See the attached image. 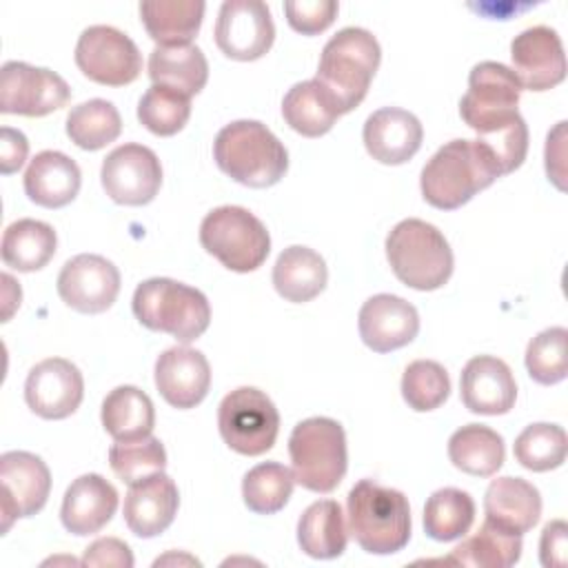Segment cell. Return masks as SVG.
Wrapping results in <instances>:
<instances>
[{
  "label": "cell",
  "mask_w": 568,
  "mask_h": 568,
  "mask_svg": "<svg viewBox=\"0 0 568 568\" xmlns=\"http://www.w3.org/2000/svg\"><path fill=\"white\" fill-rule=\"evenodd\" d=\"M519 93L513 69L484 60L470 69L468 91L459 100L462 120L490 146L504 175L519 169L528 153V126L517 111Z\"/></svg>",
  "instance_id": "6da1fadb"
},
{
  "label": "cell",
  "mask_w": 568,
  "mask_h": 568,
  "mask_svg": "<svg viewBox=\"0 0 568 568\" xmlns=\"http://www.w3.org/2000/svg\"><path fill=\"white\" fill-rule=\"evenodd\" d=\"M499 175L501 166L488 144L457 138L439 146L424 164L419 189L430 206L453 211L490 186Z\"/></svg>",
  "instance_id": "7a4b0ae2"
},
{
  "label": "cell",
  "mask_w": 568,
  "mask_h": 568,
  "mask_svg": "<svg viewBox=\"0 0 568 568\" xmlns=\"http://www.w3.org/2000/svg\"><path fill=\"white\" fill-rule=\"evenodd\" d=\"M217 166L251 189L277 184L288 169V153L275 133L257 120H235L220 129L213 142Z\"/></svg>",
  "instance_id": "3957f363"
},
{
  "label": "cell",
  "mask_w": 568,
  "mask_h": 568,
  "mask_svg": "<svg viewBox=\"0 0 568 568\" xmlns=\"http://www.w3.org/2000/svg\"><path fill=\"white\" fill-rule=\"evenodd\" d=\"M346 513L348 532L371 555H393L410 539V506L397 488L362 479L348 490Z\"/></svg>",
  "instance_id": "277c9868"
},
{
  "label": "cell",
  "mask_w": 568,
  "mask_h": 568,
  "mask_svg": "<svg viewBox=\"0 0 568 568\" xmlns=\"http://www.w3.org/2000/svg\"><path fill=\"white\" fill-rule=\"evenodd\" d=\"M379 60L382 49L371 31L344 27L324 44L315 80L333 98L339 113H348L366 98Z\"/></svg>",
  "instance_id": "5b68a950"
},
{
  "label": "cell",
  "mask_w": 568,
  "mask_h": 568,
  "mask_svg": "<svg viewBox=\"0 0 568 568\" xmlns=\"http://www.w3.org/2000/svg\"><path fill=\"white\" fill-rule=\"evenodd\" d=\"M386 257L395 277L415 291H435L453 275V251L444 233L417 217L397 222L386 237Z\"/></svg>",
  "instance_id": "8992f818"
},
{
  "label": "cell",
  "mask_w": 568,
  "mask_h": 568,
  "mask_svg": "<svg viewBox=\"0 0 568 568\" xmlns=\"http://www.w3.org/2000/svg\"><path fill=\"white\" fill-rule=\"evenodd\" d=\"M131 306L142 326L169 333L182 344L197 339L211 322L206 295L171 277H151L138 284Z\"/></svg>",
  "instance_id": "52a82bcc"
},
{
  "label": "cell",
  "mask_w": 568,
  "mask_h": 568,
  "mask_svg": "<svg viewBox=\"0 0 568 568\" xmlns=\"http://www.w3.org/2000/svg\"><path fill=\"white\" fill-rule=\"evenodd\" d=\"M295 481L313 493H333L346 475V433L331 417H308L288 437Z\"/></svg>",
  "instance_id": "ba28073f"
},
{
  "label": "cell",
  "mask_w": 568,
  "mask_h": 568,
  "mask_svg": "<svg viewBox=\"0 0 568 568\" xmlns=\"http://www.w3.org/2000/svg\"><path fill=\"white\" fill-rule=\"evenodd\" d=\"M200 244L229 271L248 273L260 268L268 257L271 235L248 209L224 204L204 215Z\"/></svg>",
  "instance_id": "9c48e42d"
},
{
  "label": "cell",
  "mask_w": 568,
  "mask_h": 568,
  "mask_svg": "<svg viewBox=\"0 0 568 568\" xmlns=\"http://www.w3.org/2000/svg\"><path fill=\"white\" fill-rule=\"evenodd\" d=\"M217 428L231 450L257 457L273 448L280 430V413L266 393L253 386H240L220 402Z\"/></svg>",
  "instance_id": "30bf717a"
},
{
  "label": "cell",
  "mask_w": 568,
  "mask_h": 568,
  "mask_svg": "<svg viewBox=\"0 0 568 568\" xmlns=\"http://www.w3.org/2000/svg\"><path fill=\"white\" fill-rule=\"evenodd\" d=\"M75 64L98 84L124 87L140 75L142 55L124 31L109 24H93L78 38Z\"/></svg>",
  "instance_id": "8fae6325"
},
{
  "label": "cell",
  "mask_w": 568,
  "mask_h": 568,
  "mask_svg": "<svg viewBox=\"0 0 568 568\" xmlns=\"http://www.w3.org/2000/svg\"><path fill=\"white\" fill-rule=\"evenodd\" d=\"M71 89L62 75L51 69L27 62H4L0 69V111L27 118H40L62 109Z\"/></svg>",
  "instance_id": "7c38bea8"
},
{
  "label": "cell",
  "mask_w": 568,
  "mask_h": 568,
  "mask_svg": "<svg viewBox=\"0 0 568 568\" xmlns=\"http://www.w3.org/2000/svg\"><path fill=\"white\" fill-rule=\"evenodd\" d=\"M102 189L106 195L126 206L149 204L162 186V164L144 144H122L113 149L100 169Z\"/></svg>",
  "instance_id": "4fadbf2b"
},
{
  "label": "cell",
  "mask_w": 568,
  "mask_h": 568,
  "mask_svg": "<svg viewBox=\"0 0 568 568\" xmlns=\"http://www.w3.org/2000/svg\"><path fill=\"white\" fill-rule=\"evenodd\" d=\"M275 40L271 9L262 0H226L215 20V44L233 60H257Z\"/></svg>",
  "instance_id": "5bb4252c"
},
{
  "label": "cell",
  "mask_w": 568,
  "mask_h": 568,
  "mask_svg": "<svg viewBox=\"0 0 568 568\" xmlns=\"http://www.w3.org/2000/svg\"><path fill=\"white\" fill-rule=\"evenodd\" d=\"M0 484L2 532H7L13 519L31 517L44 508L51 490V473L38 455L7 450L0 455Z\"/></svg>",
  "instance_id": "9a60e30c"
},
{
  "label": "cell",
  "mask_w": 568,
  "mask_h": 568,
  "mask_svg": "<svg viewBox=\"0 0 568 568\" xmlns=\"http://www.w3.org/2000/svg\"><path fill=\"white\" fill-rule=\"evenodd\" d=\"M120 293V271L95 253H80L64 262L58 275L60 300L78 313H102Z\"/></svg>",
  "instance_id": "2e32d148"
},
{
  "label": "cell",
  "mask_w": 568,
  "mask_h": 568,
  "mask_svg": "<svg viewBox=\"0 0 568 568\" xmlns=\"http://www.w3.org/2000/svg\"><path fill=\"white\" fill-rule=\"evenodd\" d=\"M84 397L80 368L64 357L38 362L24 382L27 406L42 419H64L78 410Z\"/></svg>",
  "instance_id": "e0dca14e"
},
{
  "label": "cell",
  "mask_w": 568,
  "mask_h": 568,
  "mask_svg": "<svg viewBox=\"0 0 568 568\" xmlns=\"http://www.w3.org/2000/svg\"><path fill=\"white\" fill-rule=\"evenodd\" d=\"M513 73L521 89L548 91L566 78V53L555 29L537 24L524 29L510 42Z\"/></svg>",
  "instance_id": "ac0fdd59"
},
{
  "label": "cell",
  "mask_w": 568,
  "mask_h": 568,
  "mask_svg": "<svg viewBox=\"0 0 568 568\" xmlns=\"http://www.w3.org/2000/svg\"><path fill=\"white\" fill-rule=\"evenodd\" d=\"M362 342L375 353H390L410 344L419 333L417 308L404 297L377 293L368 297L357 315Z\"/></svg>",
  "instance_id": "d6986e66"
},
{
  "label": "cell",
  "mask_w": 568,
  "mask_h": 568,
  "mask_svg": "<svg viewBox=\"0 0 568 568\" xmlns=\"http://www.w3.org/2000/svg\"><path fill=\"white\" fill-rule=\"evenodd\" d=\"M155 386L173 408H193L211 388L209 359L191 346L166 348L155 359Z\"/></svg>",
  "instance_id": "ffe728a7"
},
{
  "label": "cell",
  "mask_w": 568,
  "mask_h": 568,
  "mask_svg": "<svg viewBox=\"0 0 568 568\" xmlns=\"http://www.w3.org/2000/svg\"><path fill=\"white\" fill-rule=\"evenodd\" d=\"M459 390L464 406L479 415H504L517 399L513 371L495 355L470 357L462 371Z\"/></svg>",
  "instance_id": "44dd1931"
},
{
  "label": "cell",
  "mask_w": 568,
  "mask_h": 568,
  "mask_svg": "<svg viewBox=\"0 0 568 568\" xmlns=\"http://www.w3.org/2000/svg\"><path fill=\"white\" fill-rule=\"evenodd\" d=\"M178 506V486L169 475H164V470H160L129 486L122 513L133 535L151 539L173 524Z\"/></svg>",
  "instance_id": "7402d4cb"
},
{
  "label": "cell",
  "mask_w": 568,
  "mask_h": 568,
  "mask_svg": "<svg viewBox=\"0 0 568 568\" xmlns=\"http://www.w3.org/2000/svg\"><path fill=\"white\" fill-rule=\"evenodd\" d=\"M362 138L373 160L382 164H404L419 151L424 129L410 111L384 106L366 118Z\"/></svg>",
  "instance_id": "603a6c76"
},
{
  "label": "cell",
  "mask_w": 568,
  "mask_h": 568,
  "mask_svg": "<svg viewBox=\"0 0 568 568\" xmlns=\"http://www.w3.org/2000/svg\"><path fill=\"white\" fill-rule=\"evenodd\" d=\"M118 508V490L98 473L80 475L71 481L64 493L60 519L62 526L78 535L100 532L113 517Z\"/></svg>",
  "instance_id": "cb8c5ba5"
},
{
  "label": "cell",
  "mask_w": 568,
  "mask_h": 568,
  "mask_svg": "<svg viewBox=\"0 0 568 568\" xmlns=\"http://www.w3.org/2000/svg\"><path fill=\"white\" fill-rule=\"evenodd\" d=\"M484 513L486 521L501 530L524 535L539 521L541 495L521 477H497L486 488Z\"/></svg>",
  "instance_id": "d4e9b609"
},
{
  "label": "cell",
  "mask_w": 568,
  "mask_h": 568,
  "mask_svg": "<svg viewBox=\"0 0 568 568\" xmlns=\"http://www.w3.org/2000/svg\"><path fill=\"white\" fill-rule=\"evenodd\" d=\"M80 184V166L62 151H40L24 171V193L44 209H60L73 202Z\"/></svg>",
  "instance_id": "484cf974"
},
{
  "label": "cell",
  "mask_w": 568,
  "mask_h": 568,
  "mask_svg": "<svg viewBox=\"0 0 568 568\" xmlns=\"http://www.w3.org/2000/svg\"><path fill=\"white\" fill-rule=\"evenodd\" d=\"M328 280L324 257L308 246L284 248L273 266V286L286 302H311L317 297Z\"/></svg>",
  "instance_id": "4316f807"
},
{
  "label": "cell",
  "mask_w": 568,
  "mask_h": 568,
  "mask_svg": "<svg viewBox=\"0 0 568 568\" xmlns=\"http://www.w3.org/2000/svg\"><path fill=\"white\" fill-rule=\"evenodd\" d=\"M202 0H142L140 18L160 47L191 44L204 18Z\"/></svg>",
  "instance_id": "83f0119b"
},
{
  "label": "cell",
  "mask_w": 568,
  "mask_h": 568,
  "mask_svg": "<svg viewBox=\"0 0 568 568\" xmlns=\"http://www.w3.org/2000/svg\"><path fill=\"white\" fill-rule=\"evenodd\" d=\"M149 78L153 84L175 89L184 95H195L209 80V62L200 47H155L149 55Z\"/></svg>",
  "instance_id": "f1b7e54d"
},
{
  "label": "cell",
  "mask_w": 568,
  "mask_h": 568,
  "mask_svg": "<svg viewBox=\"0 0 568 568\" xmlns=\"http://www.w3.org/2000/svg\"><path fill=\"white\" fill-rule=\"evenodd\" d=\"M282 115L300 135L320 138L333 129L342 113L317 80H304L286 91L282 100Z\"/></svg>",
  "instance_id": "f546056e"
},
{
  "label": "cell",
  "mask_w": 568,
  "mask_h": 568,
  "mask_svg": "<svg viewBox=\"0 0 568 568\" xmlns=\"http://www.w3.org/2000/svg\"><path fill=\"white\" fill-rule=\"evenodd\" d=\"M58 237L51 224L22 217L11 222L2 233V262L20 273L40 271L55 255Z\"/></svg>",
  "instance_id": "4dcf8cb0"
},
{
  "label": "cell",
  "mask_w": 568,
  "mask_h": 568,
  "mask_svg": "<svg viewBox=\"0 0 568 568\" xmlns=\"http://www.w3.org/2000/svg\"><path fill=\"white\" fill-rule=\"evenodd\" d=\"M448 457L455 468L475 477L495 475L506 457L504 439L484 424H466L448 439Z\"/></svg>",
  "instance_id": "1f68e13d"
},
{
  "label": "cell",
  "mask_w": 568,
  "mask_h": 568,
  "mask_svg": "<svg viewBox=\"0 0 568 568\" xmlns=\"http://www.w3.org/2000/svg\"><path fill=\"white\" fill-rule=\"evenodd\" d=\"M342 506L335 499L313 501L297 521V544L313 559H335L346 550Z\"/></svg>",
  "instance_id": "d6a6232c"
},
{
  "label": "cell",
  "mask_w": 568,
  "mask_h": 568,
  "mask_svg": "<svg viewBox=\"0 0 568 568\" xmlns=\"http://www.w3.org/2000/svg\"><path fill=\"white\" fill-rule=\"evenodd\" d=\"M102 426L115 439H138L151 435L155 408L151 397L138 386H118L102 402Z\"/></svg>",
  "instance_id": "836d02e7"
},
{
  "label": "cell",
  "mask_w": 568,
  "mask_h": 568,
  "mask_svg": "<svg viewBox=\"0 0 568 568\" xmlns=\"http://www.w3.org/2000/svg\"><path fill=\"white\" fill-rule=\"evenodd\" d=\"M521 557V535L501 530L499 526L484 521L479 530L462 541L448 564L457 566H479V568H508Z\"/></svg>",
  "instance_id": "e575fe53"
},
{
  "label": "cell",
  "mask_w": 568,
  "mask_h": 568,
  "mask_svg": "<svg viewBox=\"0 0 568 568\" xmlns=\"http://www.w3.org/2000/svg\"><path fill=\"white\" fill-rule=\"evenodd\" d=\"M475 521V501L466 490L439 488L424 506V530L435 541L464 537Z\"/></svg>",
  "instance_id": "d590c367"
},
{
  "label": "cell",
  "mask_w": 568,
  "mask_h": 568,
  "mask_svg": "<svg viewBox=\"0 0 568 568\" xmlns=\"http://www.w3.org/2000/svg\"><path fill=\"white\" fill-rule=\"evenodd\" d=\"M122 131L118 109L102 98L87 100L73 106L67 115V135L84 151H98L111 144Z\"/></svg>",
  "instance_id": "8d00e7d4"
},
{
  "label": "cell",
  "mask_w": 568,
  "mask_h": 568,
  "mask_svg": "<svg viewBox=\"0 0 568 568\" xmlns=\"http://www.w3.org/2000/svg\"><path fill=\"white\" fill-rule=\"evenodd\" d=\"M293 470L280 462H264L253 466L242 479V497L248 510L257 515H273L286 506L293 493Z\"/></svg>",
  "instance_id": "74e56055"
},
{
  "label": "cell",
  "mask_w": 568,
  "mask_h": 568,
  "mask_svg": "<svg viewBox=\"0 0 568 568\" xmlns=\"http://www.w3.org/2000/svg\"><path fill=\"white\" fill-rule=\"evenodd\" d=\"M515 459L535 473H546L559 468L566 462L568 437L566 430L557 424H530L526 426L513 446Z\"/></svg>",
  "instance_id": "f35d334b"
},
{
  "label": "cell",
  "mask_w": 568,
  "mask_h": 568,
  "mask_svg": "<svg viewBox=\"0 0 568 568\" xmlns=\"http://www.w3.org/2000/svg\"><path fill=\"white\" fill-rule=\"evenodd\" d=\"M191 118V98L162 87L151 84L138 102V120L155 135H175Z\"/></svg>",
  "instance_id": "ab89813d"
},
{
  "label": "cell",
  "mask_w": 568,
  "mask_h": 568,
  "mask_svg": "<svg viewBox=\"0 0 568 568\" xmlns=\"http://www.w3.org/2000/svg\"><path fill=\"white\" fill-rule=\"evenodd\" d=\"M450 393V377L439 362L415 359L402 375V397L417 410L428 413L439 408Z\"/></svg>",
  "instance_id": "60d3db41"
},
{
  "label": "cell",
  "mask_w": 568,
  "mask_h": 568,
  "mask_svg": "<svg viewBox=\"0 0 568 568\" xmlns=\"http://www.w3.org/2000/svg\"><path fill=\"white\" fill-rule=\"evenodd\" d=\"M109 464L124 484H135L153 473L164 470L166 450L153 435L115 442L109 448Z\"/></svg>",
  "instance_id": "b9f144b4"
},
{
  "label": "cell",
  "mask_w": 568,
  "mask_h": 568,
  "mask_svg": "<svg viewBox=\"0 0 568 568\" xmlns=\"http://www.w3.org/2000/svg\"><path fill=\"white\" fill-rule=\"evenodd\" d=\"M528 375L544 386L557 384L568 375V331L550 326L537 333L526 348Z\"/></svg>",
  "instance_id": "7bdbcfd3"
},
{
  "label": "cell",
  "mask_w": 568,
  "mask_h": 568,
  "mask_svg": "<svg viewBox=\"0 0 568 568\" xmlns=\"http://www.w3.org/2000/svg\"><path fill=\"white\" fill-rule=\"evenodd\" d=\"M335 0H286L284 13L288 24L304 36H315L328 29L337 16Z\"/></svg>",
  "instance_id": "ee69618b"
},
{
  "label": "cell",
  "mask_w": 568,
  "mask_h": 568,
  "mask_svg": "<svg viewBox=\"0 0 568 568\" xmlns=\"http://www.w3.org/2000/svg\"><path fill=\"white\" fill-rule=\"evenodd\" d=\"M82 566H115V568H131L133 552L131 548L118 537H100L95 539L82 555Z\"/></svg>",
  "instance_id": "f6af8a7d"
},
{
  "label": "cell",
  "mask_w": 568,
  "mask_h": 568,
  "mask_svg": "<svg viewBox=\"0 0 568 568\" xmlns=\"http://www.w3.org/2000/svg\"><path fill=\"white\" fill-rule=\"evenodd\" d=\"M539 559L546 568H561L568 561V526L564 519L548 521L539 539Z\"/></svg>",
  "instance_id": "bcb514c9"
},
{
  "label": "cell",
  "mask_w": 568,
  "mask_h": 568,
  "mask_svg": "<svg viewBox=\"0 0 568 568\" xmlns=\"http://www.w3.org/2000/svg\"><path fill=\"white\" fill-rule=\"evenodd\" d=\"M29 153V142L22 131H16L11 126H2L0 131V171L4 175L16 173Z\"/></svg>",
  "instance_id": "7dc6e473"
}]
</instances>
